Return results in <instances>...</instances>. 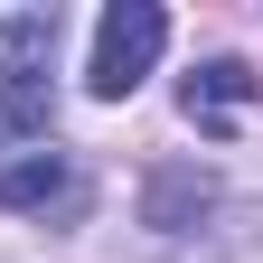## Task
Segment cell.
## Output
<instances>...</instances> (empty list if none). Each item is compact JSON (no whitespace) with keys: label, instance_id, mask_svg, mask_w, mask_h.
I'll use <instances>...</instances> for the list:
<instances>
[{"label":"cell","instance_id":"7a4b0ae2","mask_svg":"<svg viewBox=\"0 0 263 263\" xmlns=\"http://www.w3.org/2000/svg\"><path fill=\"white\" fill-rule=\"evenodd\" d=\"M179 104H188V122L226 132V122H235V113L254 104V66H235V57H207V66L188 76V94H179Z\"/></svg>","mask_w":263,"mask_h":263},{"label":"cell","instance_id":"3957f363","mask_svg":"<svg viewBox=\"0 0 263 263\" xmlns=\"http://www.w3.org/2000/svg\"><path fill=\"white\" fill-rule=\"evenodd\" d=\"M0 207H19V216H47V207H76V170H66V160L47 151H28V160H10V170H0Z\"/></svg>","mask_w":263,"mask_h":263},{"label":"cell","instance_id":"277c9868","mask_svg":"<svg viewBox=\"0 0 263 263\" xmlns=\"http://www.w3.org/2000/svg\"><path fill=\"white\" fill-rule=\"evenodd\" d=\"M57 132V85L47 76H10L0 85V141H47Z\"/></svg>","mask_w":263,"mask_h":263},{"label":"cell","instance_id":"6da1fadb","mask_svg":"<svg viewBox=\"0 0 263 263\" xmlns=\"http://www.w3.org/2000/svg\"><path fill=\"white\" fill-rule=\"evenodd\" d=\"M160 47H170V10H151V0H113V10L94 19V66H85V85L104 94V104H122V94L151 76Z\"/></svg>","mask_w":263,"mask_h":263},{"label":"cell","instance_id":"5b68a950","mask_svg":"<svg viewBox=\"0 0 263 263\" xmlns=\"http://www.w3.org/2000/svg\"><path fill=\"white\" fill-rule=\"evenodd\" d=\"M57 57V10H28V19H0V66L10 76H38Z\"/></svg>","mask_w":263,"mask_h":263}]
</instances>
